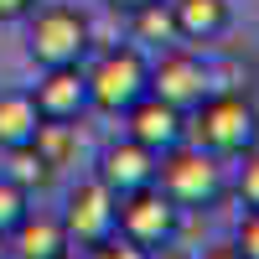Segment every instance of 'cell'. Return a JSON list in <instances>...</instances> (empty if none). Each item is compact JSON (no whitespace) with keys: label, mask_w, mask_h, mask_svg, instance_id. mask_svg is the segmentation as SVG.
<instances>
[{"label":"cell","mask_w":259,"mask_h":259,"mask_svg":"<svg viewBox=\"0 0 259 259\" xmlns=\"http://www.w3.org/2000/svg\"><path fill=\"white\" fill-rule=\"evenodd\" d=\"M36 11V0H0V21H26Z\"/></svg>","instance_id":"ffe728a7"},{"label":"cell","mask_w":259,"mask_h":259,"mask_svg":"<svg viewBox=\"0 0 259 259\" xmlns=\"http://www.w3.org/2000/svg\"><path fill=\"white\" fill-rule=\"evenodd\" d=\"M6 244H11V259H68L73 254L68 223H62L57 212H31V207H26V218L6 233Z\"/></svg>","instance_id":"30bf717a"},{"label":"cell","mask_w":259,"mask_h":259,"mask_svg":"<svg viewBox=\"0 0 259 259\" xmlns=\"http://www.w3.org/2000/svg\"><path fill=\"white\" fill-rule=\"evenodd\" d=\"M89 36L94 26L78 6H36L26 26V52L36 68H73L89 52Z\"/></svg>","instance_id":"7a4b0ae2"},{"label":"cell","mask_w":259,"mask_h":259,"mask_svg":"<svg viewBox=\"0 0 259 259\" xmlns=\"http://www.w3.org/2000/svg\"><path fill=\"white\" fill-rule=\"evenodd\" d=\"M150 94L166 99L171 109L192 114V109L207 99V62L192 57V52H182V47H171L156 68H150Z\"/></svg>","instance_id":"52a82bcc"},{"label":"cell","mask_w":259,"mask_h":259,"mask_svg":"<svg viewBox=\"0 0 259 259\" xmlns=\"http://www.w3.org/2000/svg\"><path fill=\"white\" fill-rule=\"evenodd\" d=\"M239 197L259 207V150H244V171H239Z\"/></svg>","instance_id":"ac0fdd59"},{"label":"cell","mask_w":259,"mask_h":259,"mask_svg":"<svg viewBox=\"0 0 259 259\" xmlns=\"http://www.w3.org/2000/svg\"><path fill=\"white\" fill-rule=\"evenodd\" d=\"M192 114H197V145L212 156H244L259 140V114L244 94H207Z\"/></svg>","instance_id":"3957f363"},{"label":"cell","mask_w":259,"mask_h":259,"mask_svg":"<svg viewBox=\"0 0 259 259\" xmlns=\"http://www.w3.org/2000/svg\"><path fill=\"white\" fill-rule=\"evenodd\" d=\"M124 119H130V140L145 145V150H156V156L177 150V145H182V135H187V114H182V109H171V104H166V99H156V94H145L135 109L124 114Z\"/></svg>","instance_id":"9c48e42d"},{"label":"cell","mask_w":259,"mask_h":259,"mask_svg":"<svg viewBox=\"0 0 259 259\" xmlns=\"http://www.w3.org/2000/svg\"><path fill=\"white\" fill-rule=\"evenodd\" d=\"M135 16V41H182V31H177V11H171V0H150V6H140V11H130Z\"/></svg>","instance_id":"9a60e30c"},{"label":"cell","mask_w":259,"mask_h":259,"mask_svg":"<svg viewBox=\"0 0 259 259\" xmlns=\"http://www.w3.org/2000/svg\"><path fill=\"white\" fill-rule=\"evenodd\" d=\"M150 259H187V254H177V249H166V254H150Z\"/></svg>","instance_id":"603a6c76"},{"label":"cell","mask_w":259,"mask_h":259,"mask_svg":"<svg viewBox=\"0 0 259 259\" xmlns=\"http://www.w3.org/2000/svg\"><path fill=\"white\" fill-rule=\"evenodd\" d=\"M0 259H11V244H6V233H0Z\"/></svg>","instance_id":"cb8c5ba5"},{"label":"cell","mask_w":259,"mask_h":259,"mask_svg":"<svg viewBox=\"0 0 259 259\" xmlns=\"http://www.w3.org/2000/svg\"><path fill=\"white\" fill-rule=\"evenodd\" d=\"M41 119H57V124H73L78 114H89V73L83 62L73 68H41V83L31 89Z\"/></svg>","instance_id":"ba28073f"},{"label":"cell","mask_w":259,"mask_h":259,"mask_svg":"<svg viewBox=\"0 0 259 259\" xmlns=\"http://www.w3.org/2000/svg\"><path fill=\"white\" fill-rule=\"evenodd\" d=\"M62 223H68L73 249H94V244H104V239L119 233V197L99 177L94 182H78L68 192V212H62Z\"/></svg>","instance_id":"8992f818"},{"label":"cell","mask_w":259,"mask_h":259,"mask_svg":"<svg viewBox=\"0 0 259 259\" xmlns=\"http://www.w3.org/2000/svg\"><path fill=\"white\" fill-rule=\"evenodd\" d=\"M177 228H182V207L171 202L161 187H140V192H130V197H119V233L130 244L166 249L177 239Z\"/></svg>","instance_id":"5b68a950"},{"label":"cell","mask_w":259,"mask_h":259,"mask_svg":"<svg viewBox=\"0 0 259 259\" xmlns=\"http://www.w3.org/2000/svg\"><path fill=\"white\" fill-rule=\"evenodd\" d=\"M6 156H11V171H6V177H11L21 192H41V187L57 177V166L41 156L36 145H16V150H6Z\"/></svg>","instance_id":"5bb4252c"},{"label":"cell","mask_w":259,"mask_h":259,"mask_svg":"<svg viewBox=\"0 0 259 259\" xmlns=\"http://www.w3.org/2000/svg\"><path fill=\"white\" fill-rule=\"evenodd\" d=\"M41 130V109L31 94L21 89H6L0 94V150H16V145H31Z\"/></svg>","instance_id":"4fadbf2b"},{"label":"cell","mask_w":259,"mask_h":259,"mask_svg":"<svg viewBox=\"0 0 259 259\" xmlns=\"http://www.w3.org/2000/svg\"><path fill=\"white\" fill-rule=\"evenodd\" d=\"M156 187L166 192L171 202H177L182 212L187 207H212L223 197V166H218V156L212 150H166L161 156V171H156Z\"/></svg>","instance_id":"277c9868"},{"label":"cell","mask_w":259,"mask_h":259,"mask_svg":"<svg viewBox=\"0 0 259 259\" xmlns=\"http://www.w3.org/2000/svg\"><path fill=\"white\" fill-rule=\"evenodd\" d=\"M202 259H244V254H239V244H218V249H207Z\"/></svg>","instance_id":"44dd1931"},{"label":"cell","mask_w":259,"mask_h":259,"mask_svg":"<svg viewBox=\"0 0 259 259\" xmlns=\"http://www.w3.org/2000/svg\"><path fill=\"white\" fill-rule=\"evenodd\" d=\"M83 259H150V249H140V244H130L124 233H114V239H104V244H94V249H83Z\"/></svg>","instance_id":"e0dca14e"},{"label":"cell","mask_w":259,"mask_h":259,"mask_svg":"<svg viewBox=\"0 0 259 259\" xmlns=\"http://www.w3.org/2000/svg\"><path fill=\"white\" fill-rule=\"evenodd\" d=\"M114 11H140V6H150V0H109Z\"/></svg>","instance_id":"7402d4cb"},{"label":"cell","mask_w":259,"mask_h":259,"mask_svg":"<svg viewBox=\"0 0 259 259\" xmlns=\"http://www.w3.org/2000/svg\"><path fill=\"white\" fill-rule=\"evenodd\" d=\"M26 207H31V192H21L11 177H0V233H11L26 218Z\"/></svg>","instance_id":"2e32d148"},{"label":"cell","mask_w":259,"mask_h":259,"mask_svg":"<svg viewBox=\"0 0 259 259\" xmlns=\"http://www.w3.org/2000/svg\"><path fill=\"white\" fill-rule=\"evenodd\" d=\"M171 11H177V31L182 41H212V36H223L228 31V0H171Z\"/></svg>","instance_id":"7c38bea8"},{"label":"cell","mask_w":259,"mask_h":259,"mask_svg":"<svg viewBox=\"0 0 259 259\" xmlns=\"http://www.w3.org/2000/svg\"><path fill=\"white\" fill-rule=\"evenodd\" d=\"M150 94V62L140 47H109L89 68V109L99 114H130Z\"/></svg>","instance_id":"6da1fadb"},{"label":"cell","mask_w":259,"mask_h":259,"mask_svg":"<svg viewBox=\"0 0 259 259\" xmlns=\"http://www.w3.org/2000/svg\"><path fill=\"white\" fill-rule=\"evenodd\" d=\"M156 171H161V156H156V150L124 140V145H109V150H104L99 182L109 187L114 197H130V192H140V187H156Z\"/></svg>","instance_id":"8fae6325"},{"label":"cell","mask_w":259,"mask_h":259,"mask_svg":"<svg viewBox=\"0 0 259 259\" xmlns=\"http://www.w3.org/2000/svg\"><path fill=\"white\" fill-rule=\"evenodd\" d=\"M233 244H239V254H244V259H259V207H249V212H244L239 239H233Z\"/></svg>","instance_id":"d6986e66"}]
</instances>
